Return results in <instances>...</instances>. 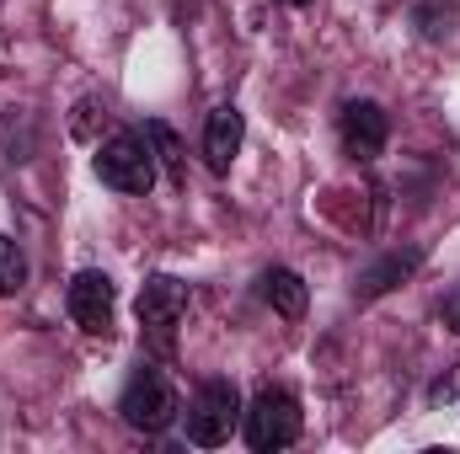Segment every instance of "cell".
I'll use <instances>...</instances> for the list:
<instances>
[{"mask_svg": "<svg viewBox=\"0 0 460 454\" xmlns=\"http://www.w3.org/2000/svg\"><path fill=\"white\" fill-rule=\"evenodd\" d=\"M284 5H311V0H284Z\"/></svg>", "mask_w": 460, "mask_h": 454, "instance_id": "cell-13", "label": "cell"}, {"mask_svg": "<svg viewBox=\"0 0 460 454\" xmlns=\"http://www.w3.org/2000/svg\"><path fill=\"white\" fill-rule=\"evenodd\" d=\"M241 423H246V444H252V450H257V454H273V450H289V444L300 439L305 412H300V401H295L289 390L262 385V390L252 396V406L241 412Z\"/></svg>", "mask_w": 460, "mask_h": 454, "instance_id": "cell-2", "label": "cell"}, {"mask_svg": "<svg viewBox=\"0 0 460 454\" xmlns=\"http://www.w3.org/2000/svg\"><path fill=\"white\" fill-rule=\"evenodd\" d=\"M445 327H450V332H460V289L445 300Z\"/></svg>", "mask_w": 460, "mask_h": 454, "instance_id": "cell-12", "label": "cell"}, {"mask_svg": "<svg viewBox=\"0 0 460 454\" xmlns=\"http://www.w3.org/2000/svg\"><path fill=\"white\" fill-rule=\"evenodd\" d=\"M65 305H70V316H75V327H81L86 337H113L118 289H113V278H108V273H97V267L75 273V278H70Z\"/></svg>", "mask_w": 460, "mask_h": 454, "instance_id": "cell-6", "label": "cell"}, {"mask_svg": "<svg viewBox=\"0 0 460 454\" xmlns=\"http://www.w3.org/2000/svg\"><path fill=\"white\" fill-rule=\"evenodd\" d=\"M97 177L113 188V193H150L155 188V150H150V134L139 128H118L113 139L97 150Z\"/></svg>", "mask_w": 460, "mask_h": 454, "instance_id": "cell-3", "label": "cell"}, {"mask_svg": "<svg viewBox=\"0 0 460 454\" xmlns=\"http://www.w3.org/2000/svg\"><path fill=\"white\" fill-rule=\"evenodd\" d=\"M177 390H172V380L155 369V363H139L134 374H128V385H123V396H118V417L134 428V433H166L172 423H177Z\"/></svg>", "mask_w": 460, "mask_h": 454, "instance_id": "cell-1", "label": "cell"}, {"mask_svg": "<svg viewBox=\"0 0 460 454\" xmlns=\"http://www.w3.org/2000/svg\"><path fill=\"white\" fill-rule=\"evenodd\" d=\"M134 310H139V327H145L150 347H155V353H172V347H177V327H182V316H188V284L161 273V278H150V284L139 289Z\"/></svg>", "mask_w": 460, "mask_h": 454, "instance_id": "cell-5", "label": "cell"}, {"mask_svg": "<svg viewBox=\"0 0 460 454\" xmlns=\"http://www.w3.org/2000/svg\"><path fill=\"white\" fill-rule=\"evenodd\" d=\"M145 134H150V144H155V166H166V177L182 188L188 182V166H182V144H177V134L155 118V123H145Z\"/></svg>", "mask_w": 460, "mask_h": 454, "instance_id": "cell-10", "label": "cell"}, {"mask_svg": "<svg viewBox=\"0 0 460 454\" xmlns=\"http://www.w3.org/2000/svg\"><path fill=\"white\" fill-rule=\"evenodd\" d=\"M241 390L230 385V380H204L199 390H193V401H188V439L199 444V450H220L230 444V433L241 428Z\"/></svg>", "mask_w": 460, "mask_h": 454, "instance_id": "cell-4", "label": "cell"}, {"mask_svg": "<svg viewBox=\"0 0 460 454\" xmlns=\"http://www.w3.org/2000/svg\"><path fill=\"white\" fill-rule=\"evenodd\" d=\"M22 284H27V262H22L16 240H11V235H0V300H5V294H16Z\"/></svg>", "mask_w": 460, "mask_h": 454, "instance_id": "cell-11", "label": "cell"}, {"mask_svg": "<svg viewBox=\"0 0 460 454\" xmlns=\"http://www.w3.org/2000/svg\"><path fill=\"white\" fill-rule=\"evenodd\" d=\"M338 139H343L348 161L369 166L385 150V139H391V118H385L380 102H348L343 113H338Z\"/></svg>", "mask_w": 460, "mask_h": 454, "instance_id": "cell-7", "label": "cell"}, {"mask_svg": "<svg viewBox=\"0 0 460 454\" xmlns=\"http://www.w3.org/2000/svg\"><path fill=\"white\" fill-rule=\"evenodd\" d=\"M262 300H268L284 321H300L305 305H311V289H305V278H300L295 267H268V273H262Z\"/></svg>", "mask_w": 460, "mask_h": 454, "instance_id": "cell-9", "label": "cell"}, {"mask_svg": "<svg viewBox=\"0 0 460 454\" xmlns=\"http://www.w3.org/2000/svg\"><path fill=\"white\" fill-rule=\"evenodd\" d=\"M241 139H246V118H241V108H215L209 113V123H204V161H209V171L215 177H226L230 161L241 155Z\"/></svg>", "mask_w": 460, "mask_h": 454, "instance_id": "cell-8", "label": "cell"}]
</instances>
